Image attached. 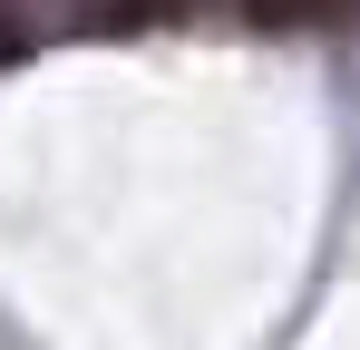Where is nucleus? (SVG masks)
<instances>
[{"label":"nucleus","instance_id":"f257e3e1","mask_svg":"<svg viewBox=\"0 0 360 350\" xmlns=\"http://www.w3.org/2000/svg\"><path fill=\"white\" fill-rule=\"evenodd\" d=\"M253 20H273V30H302V20H331L341 0H243Z\"/></svg>","mask_w":360,"mask_h":350},{"label":"nucleus","instance_id":"f03ea898","mask_svg":"<svg viewBox=\"0 0 360 350\" xmlns=\"http://www.w3.org/2000/svg\"><path fill=\"white\" fill-rule=\"evenodd\" d=\"M0 58H20V30H10V20H0Z\"/></svg>","mask_w":360,"mask_h":350}]
</instances>
